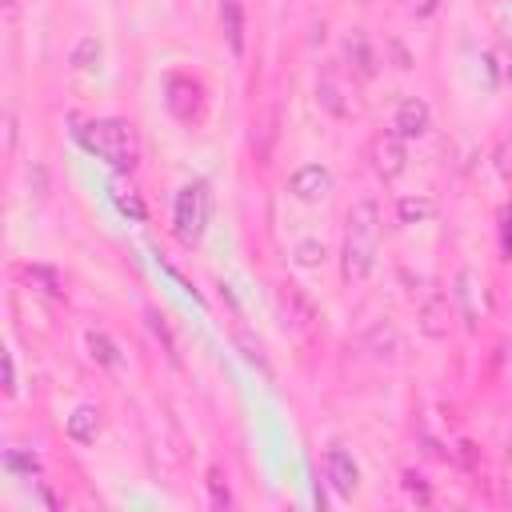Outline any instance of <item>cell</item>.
Wrapping results in <instances>:
<instances>
[{
    "label": "cell",
    "instance_id": "7c38bea8",
    "mask_svg": "<svg viewBox=\"0 0 512 512\" xmlns=\"http://www.w3.org/2000/svg\"><path fill=\"white\" fill-rule=\"evenodd\" d=\"M432 212H436V204H432L428 196H400V200H396L400 224H420V220H428Z\"/></svg>",
    "mask_w": 512,
    "mask_h": 512
},
{
    "label": "cell",
    "instance_id": "277c9868",
    "mask_svg": "<svg viewBox=\"0 0 512 512\" xmlns=\"http://www.w3.org/2000/svg\"><path fill=\"white\" fill-rule=\"evenodd\" d=\"M368 156H372V168H376V176H380V180H392V176H400V172H404V164H408V152H404V136H400L396 128H392V132H380V136L372 140Z\"/></svg>",
    "mask_w": 512,
    "mask_h": 512
},
{
    "label": "cell",
    "instance_id": "d6986e66",
    "mask_svg": "<svg viewBox=\"0 0 512 512\" xmlns=\"http://www.w3.org/2000/svg\"><path fill=\"white\" fill-rule=\"evenodd\" d=\"M8 468H24V472H36V456H20V452H8Z\"/></svg>",
    "mask_w": 512,
    "mask_h": 512
},
{
    "label": "cell",
    "instance_id": "52a82bcc",
    "mask_svg": "<svg viewBox=\"0 0 512 512\" xmlns=\"http://www.w3.org/2000/svg\"><path fill=\"white\" fill-rule=\"evenodd\" d=\"M288 192H292L296 200H324V196L332 192V172H328L324 164H304V168L292 172Z\"/></svg>",
    "mask_w": 512,
    "mask_h": 512
},
{
    "label": "cell",
    "instance_id": "9a60e30c",
    "mask_svg": "<svg viewBox=\"0 0 512 512\" xmlns=\"http://www.w3.org/2000/svg\"><path fill=\"white\" fill-rule=\"evenodd\" d=\"M88 348H92V356L100 360V364H116L120 356H116V344L104 336V332H88Z\"/></svg>",
    "mask_w": 512,
    "mask_h": 512
},
{
    "label": "cell",
    "instance_id": "2e32d148",
    "mask_svg": "<svg viewBox=\"0 0 512 512\" xmlns=\"http://www.w3.org/2000/svg\"><path fill=\"white\" fill-rule=\"evenodd\" d=\"M208 488H212V504H216V508H228V504H232V496H228V484L220 480V472H216V468L208 472Z\"/></svg>",
    "mask_w": 512,
    "mask_h": 512
},
{
    "label": "cell",
    "instance_id": "603a6c76",
    "mask_svg": "<svg viewBox=\"0 0 512 512\" xmlns=\"http://www.w3.org/2000/svg\"><path fill=\"white\" fill-rule=\"evenodd\" d=\"M8 4H16V0H8Z\"/></svg>",
    "mask_w": 512,
    "mask_h": 512
},
{
    "label": "cell",
    "instance_id": "ac0fdd59",
    "mask_svg": "<svg viewBox=\"0 0 512 512\" xmlns=\"http://www.w3.org/2000/svg\"><path fill=\"white\" fill-rule=\"evenodd\" d=\"M320 256H324V248H320V244H312V240L296 248V260H300L304 268H312V264H320Z\"/></svg>",
    "mask_w": 512,
    "mask_h": 512
},
{
    "label": "cell",
    "instance_id": "6da1fadb",
    "mask_svg": "<svg viewBox=\"0 0 512 512\" xmlns=\"http://www.w3.org/2000/svg\"><path fill=\"white\" fill-rule=\"evenodd\" d=\"M376 240H380V216L372 200H360L348 212V236H344V280H364L376 264Z\"/></svg>",
    "mask_w": 512,
    "mask_h": 512
},
{
    "label": "cell",
    "instance_id": "ffe728a7",
    "mask_svg": "<svg viewBox=\"0 0 512 512\" xmlns=\"http://www.w3.org/2000/svg\"><path fill=\"white\" fill-rule=\"evenodd\" d=\"M404 488H408V492H416V496H420V504H428V488L420 484V476H412V472H404Z\"/></svg>",
    "mask_w": 512,
    "mask_h": 512
},
{
    "label": "cell",
    "instance_id": "30bf717a",
    "mask_svg": "<svg viewBox=\"0 0 512 512\" xmlns=\"http://www.w3.org/2000/svg\"><path fill=\"white\" fill-rule=\"evenodd\" d=\"M220 24L228 36V48L240 56L244 52V4L240 0H220Z\"/></svg>",
    "mask_w": 512,
    "mask_h": 512
},
{
    "label": "cell",
    "instance_id": "4fadbf2b",
    "mask_svg": "<svg viewBox=\"0 0 512 512\" xmlns=\"http://www.w3.org/2000/svg\"><path fill=\"white\" fill-rule=\"evenodd\" d=\"M420 328H424L428 336H436V340H440V336L448 332V300H440V296H436V300H428V304H424V312H420Z\"/></svg>",
    "mask_w": 512,
    "mask_h": 512
},
{
    "label": "cell",
    "instance_id": "8fae6325",
    "mask_svg": "<svg viewBox=\"0 0 512 512\" xmlns=\"http://www.w3.org/2000/svg\"><path fill=\"white\" fill-rule=\"evenodd\" d=\"M20 276H24L36 292H44V296H52V300H60V296H64V280H60V272H56V268L24 264V268H20Z\"/></svg>",
    "mask_w": 512,
    "mask_h": 512
},
{
    "label": "cell",
    "instance_id": "e0dca14e",
    "mask_svg": "<svg viewBox=\"0 0 512 512\" xmlns=\"http://www.w3.org/2000/svg\"><path fill=\"white\" fill-rule=\"evenodd\" d=\"M112 196H116V208H120V212H128L132 220H144V204H140L132 192H112Z\"/></svg>",
    "mask_w": 512,
    "mask_h": 512
},
{
    "label": "cell",
    "instance_id": "7a4b0ae2",
    "mask_svg": "<svg viewBox=\"0 0 512 512\" xmlns=\"http://www.w3.org/2000/svg\"><path fill=\"white\" fill-rule=\"evenodd\" d=\"M76 140H80L92 156H100L104 164H112L116 172H132V168H136L132 132H128V124H120V120H88V124L76 128Z\"/></svg>",
    "mask_w": 512,
    "mask_h": 512
},
{
    "label": "cell",
    "instance_id": "9c48e42d",
    "mask_svg": "<svg viewBox=\"0 0 512 512\" xmlns=\"http://www.w3.org/2000/svg\"><path fill=\"white\" fill-rule=\"evenodd\" d=\"M68 436H72L76 444H92V440L100 436V408L80 404V408L68 416Z\"/></svg>",
    "mask_w": 512,
    "mask_h": 512
},
{
    "label": "cell",
    "instance_id": "5b68a950",
    "mask_svg": "<svg viewBox=\"0 0 512 512\" xmlns=\"http://www.w3.org/2000/svg\"><path fill=\"white\" fill-rule=\"evenodd\" d=\"M164 100H168V112H172L176 120H196L200 108H204V92H200V84H192L188 76H172Z\"/></svg>",
    "mask_w": 512,
    "mask_h": 512
},
{
    "label": "cell",
    "instance_id": "44dd1931",
    "mask_svg": "<svg viewBox=\"0 0 512 512\" xmlns=\"http://www.w3.org/2000/svg\"><path fill=\"white\" fill-rule=\"evenodd\" d=\"M4 388L16 392V364H12V356H4Z\"/></svg>",
    "mask_w": 512,
    "mask_h": 512
},
{
    "label": "cell",
    "instance_id": "5bb4252c",
    "mask_svg": "<svg viewBox=\"0 0 512 512\" xmlns=\"http://www.w3.org/2000/svg\"><path fill=\"white\" fill-rule=\"evenodd\" d=\"M72 68H80V72H88V68H96L100 64V40L96 36H84V40H76V48H72Z\"/></svg>",
    "mask_w": 512,
    "mask_h": 512
},
{
    "label": "cell",
    "instance_id": "7402d4cb",
    "mask_svg": "<svg viewBox=\"0 0 512 512\" xmlns=\"http://www.w3.org/2000/svg\"><path fill=\"white\" fill-rule=\"evenodd\" d=\"M508 80H512V56H508Z\"/></svg>",
    "mask_w": 512,
    "mask_h": 512
},
{
    "label": "cell",
    "instance_id": "8992f818",
    "mask_svg": "<svg viewBox=\"0 0 512 512\" xmlns=\"http://www.w3.org/2000/svg\"><path fill=\"white\" fill-rule=\"evenodd\" d=\"M324 480L336 488V496H352L360 484V468L344 448H328L324 452Z\"/></svg>",
    "mask_w": 512,
    "mask_h": 512
},
{
    "label": "cell",
    "instance_id": "3957f363",
    "mask_svg": "<svg viewBox=\"0 0 512 512\" xmlns=\"http://www.w3.org/2000/svg\"><path fill=\"white\" fill-rule=\"evenodd\" d=\"M208 216H212V196H208V184H204V180L184 184V188L176 192V216H172L176 236H180L184 244H196V240L204 236V228H208Z\"/></svg>",
    "mask_w": 512,
    "mask_h": 512
},
{
    "label": "cell",
    "instance_id": "ba28073f",
    "mask_svg": "<svg viewBox=\"0 0 512 512\" xmlns=\"http://www.w3.org/2000/svg\"><path fill=\"white\" fill-rule=\"evenodd\" d=\"M428 124H432V112H428V104H424L420 96L400 100V108H396V124H392V128H396L404 140L424 136V132H428Z\"/></svg>",
    "mask_w": 512,
    "mask_h": 512
}]
</instances>
